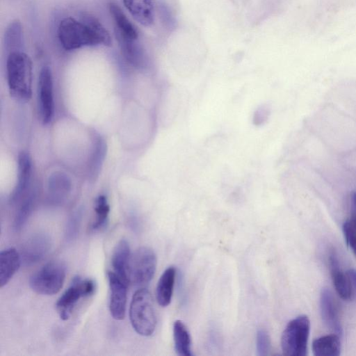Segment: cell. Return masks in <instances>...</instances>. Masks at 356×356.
<instances>
[{"instance_id": "1", "label": "cell", "mask_w": 356, "mask_h": 356, "mask_svg": "<svg viewBox=\"0 0 356 356\" xmlns=\"http://www.w3.org/2000/svg\"><path fill=\"white\" fill-rule=\"evenodd\" d=\"M57 33L60 44L68 51L83 47L112 44L108 31L97 18L90 15H82L80 21L72 17L63 19Z\"/></svg>"}, {"instance_id": "2", "label": "cell", "mask_w": 356, "mask_h": 356, "mask_svg": "<svg viewBox=\"0 0 356 356\" xmlns=\"http://www.w3.org/2000/svg\"><path fill=\"white\" fill-rule=\"evenodd\" d=\"M8 84L11 96L27 101L31 97L32 63L23 51L8 54L6 61Z\"/></svg>"}, {"instance_id": "3", "label": "cell", "mask_w": 356, "mask_h": 356, "mask_svg": "<svg viewBox=\"0 0 356 356\" xmlns=\"http://www.w3.org/2000/svg\"><path fill=\"white\" fill-rule=\"evenodd\" d=\"M129 318L138 334L148 337L154 333L156 314L153 298L147 289L140 288L134 293L130 303Z\"/></svg>"}, {"instance_id": "4", "label": "cell", "mask_w": 356, "mask_h": 356, "mask_svg": "<svg viewBox=\"0 0 356 356\" xmlns=\"http://www.w3.org/2000/svg\"><path fill=\"white\" fill-rule=\"evenodd\" d=\"M310 332L307 316L300 315L289 322L281 337V348L284 355L305 356Z\"/></svg>"}, {"instance_id": "5", "label": "cell", "mask_w": 356, "mask_h": 356, "mask_svg": "<svg viewBox=\"0 0 356 356\" xmlns=\"http://www.w3.org/2000/svg\"><path fill=\"white\" fill-rule=\"evenodd\" d=\"M65 276V264L60 261H51L31 276L29 286L38 294L53 296L62 289Z\"/></svg>"}, {"instance_id": "6", "label": "cell", "mask_w": 356, "mask_h": 356, "mask_svg": "<svg viewBox=\"0 0 356 356\" xmlns=\"http://www.w3.org/2000/svg\"><path fill=\"white\" fill-rule=\"evenodd\" d=\"M96 289V284L91 279L75 277L70 286L59 297L56 303L57 313L63 321H67L79 300L92 296Z\"/></svg>"}, {"instance_id": "7", "label": "cell", "mask_w": 356, "mask_h": 356, "mask_svg": "<svg viewBox=\"0 0 356 356\" xmlns=\"http://www.w3.org/2000/svg\"><path fill=\"white\" fill-rule=\"evenodd\" d=\"M156 268V257L152 249L138 248L131 257L129 278L136 286L147 284L154 277Z\"/></svg>"}, {"instance_id": "8", "label": "cell", "mask_w": 356, "mask_h": 356, "mask_svg": "<svg viewBox=\"0 0 356 356\" xmlns=\"http://www.w3.org/2000/svg\"><path fill=\"white\" fill-rule=\"evenodd\" d=\"M51 248V239L45 232H38L30 236L23 244L20 253L22 262L32 266L42 261Z\"/></svg>"}, {"instance_id": "9", "label": "cell", "mask_w": 356, "mask_h": 356, "mask_svg": "<svg viewBox=\"0 0 356 356\" xmlns=\"http://www.w3.org/2000/svg\"><path fill=\"white\" fill-rule=\"evenodd\" d=\"M38 98L41 120L46 124L54 115L53 79L50 68H42L38 79Z\"/></svg>"}, {"instance_id": "10", "label": "cell", "mask_w": 356, "mask_h": 356, "mask_svg": "<svg viewBox=\"0 0 356 356\" xmlns=\"http://www.w3.org/2000/svg\"><path fill=\"white\" fill-rule=\"evenodd\" d=\"M107 275L110 289L109 311L114 319L120 321L125 316L128 284L113 271H108Z\"/></svg>"}, {"instance_id": "11", "label": "cell", "mask_w": 356, "mask_h": 356, "mask_svg": "<svg viewBox=\"0 0 356 356\" xmlns=\"http://www.w3.org/2000/svg\"><path fill=\"white\" fill-rule=\"evenodd\" d=\"M320 312L323 321L334 334L342 336L343 328L334 298L331 291L323 288L320 295Z\"/></svg>"}, {"instance_id": "12", "label": "cell", "mask_w": 356, "mask_h": 356, "mask_svg": "<svg viewBox=\"0 0 356 356\" xmlns=\"http://www.w3.org/2000/svg\"><path fill=\"white\" fill-rule=\"evenodd\" d=\"M328 264L334 289L343 300H349L353 294L349 277L341 270L336 252L331 250L328 256Z\"/></svg>"}, {"instance_id": "13", "label": "cell", "mask_w": 356, "mask_h": 356, "mask_svg": "<svg viewBox=\"0 0 356 356\" xmlns=\"http://www.w3.org/2000/svg\"><path fill=\"white\" fill-rule=\"evenodd\" d=\"M131 257L129 243L124 238L121 239L113 249L111 266L113 270V272L128 284L130 282L129 266Z\"/></svg>"}, {"instance_id": "14", "label": "cell", "mask_w": 356, "mask_h": 356, "mask_svg": "<svg viewBox=\"0 0 356 356\" xmlns=\"http://www.w3.org/2000/svg\"><path fill=\"white\" fill-rule=\"evenodd\" d=\"M22 259L20 254L14 248H10L0 253V287L6 285L18 270Z\"/></svg>"}, {"instance_id": "15", "label": "cell", "mask_w": 356, "mask_h": 356, "mask_svg": "<svg viewBox=\"0 0 356 356\" xmlns=\"http://www.w3.org/2000/svg\"><path fill=\"white\" fill-rule=\"evenodd\" d=\"M121 53L124 59L135 67H143L146 63V57L137 40L116 35Z\"/></svg>"}, {"instance_id": "16", "label": "cell", "mask_w": 356, "mask_h": 356, "mask_svg": "<svg viewBox=\"0 0 356 356\" xmlns=\"http://www.w3.org/2000/svg\"><path fill=\"white\" fill-rule=\"evenodd\" d=\"M132 17L140 24L149 26L154 23V7L152 0H122Z\"/></svg>"}, {"instance_id": "17", "label": "cell", "mask_w": 356, "mask_h": 356, "mask_svg": "<svg viewBox=\"0 0 356 356\" xmlns=\"http://www.w3.org/2000/svg\"><path fill=\"white\" fill-rule=\"evenodd\" d=\"M31 171V162L26 152H21L18 159V177L15 188L10 197V202L17 204L22 198L27 186Z\"/></svg>"}, {"instance_id": "18", "label": "cell", "mask_w": 356, "mask_h": 356, "mask_svg": "<svg viewBox=\"0 0 356 356\" xmlns=\"http://www.w3.org/2000/svg\"><path fill=\"white\" fill-rule=\"evenodd\" d=\"M108 9L115 23V35L137 40L138 33L121 8L115 3L108 4Z\"/></svg>"}, {"instance_id": "19", "label": "cell", "mask_w": 356, "mask_h": 356, "mask_svg": "<svg viewBox=\"0 0 356 356\" xmlns=\"http://www.w3.org/2000/svg\"><path fill=\"white\" fill-rule=\"evenodd\" d=\"M176 270L173 266L166 268L161 275L156 289V298L161 307L168 306L172 299Z\"/></svg>"}, {"instance_id": "20", "label": "cell", "mask_w": 356, "mask_h": 356, "mask_svg": "<svg viewBox=\"0 0 356 356\" xmlns=\"http://www.w3.org/2000/svg\"><path fill=\"white\" fill-rule=\"evenodd\" d=\"M312 351L315 356H339L341 354L340 337L334 333L316 339L312 343Z\"/></svg>"}, {"instance_id": "21", "label": "cell", "mask_w": 356, "mask_h": 356, "mask_svg": "<svg viewBox=\"0 0 356 356\" xmlns=\"http://www.w3.org/2000/svg\"><path fill=\"white\" fill-rule=\"evenodd\" d=\"M173 337L175 349L178 355H193L191 336L186 326L181 320H177L173 324Z\"/></svg>"}, {"instance_id": "22", "label": "cell", "mask_w": 356, "mask_h": 356, "mask_svg": "<svg viewBox=\"0 0 356 356\" xmlns=\"http://www.w3.org/2000/svg\"><path fill=\"white\" fill-rule=\"evenodd\" d=\"M5 47L8 54L22 51L24 47L23 29L19 20H14L7 26L4 38Z\"/></svg>"}, {"instance_id": "23", "label": "cell", "mask_w": 356, "mask_h": 356, "mask_svg": "<svg viewBox=\"0 0 356 356\" xmlns=\"http://www.w3.org/2000/svg\"><path fill=\"white\" fill-rule=\"evenodd\" d=\"M95 219L92 222L90 229L92 232H99L107 224L110 206L104 195H99L95 202Z\"/></svg>"}, {"instance_id": "24", "label": "cell", "mask_w": 356, "mask_h": 356, "mask_svg": "<svg viewBox=\"0 0 356 356\" xmlns=\"http://www.w3.org/2000/svg\"><path fill=\"white\" fill-rule=\"evenodd\" d=\"M81 222V213L76 212L68 219L65 229V239L66 242L71 243L75 240L79 234Z\"/></svg>"}, {"instance_id": "25", "label": "cell", "mask_w": 356, "mask_h": 356, "mask_svg": "<svg viewBox=\"0 0 356 356\" xmlns=\"http://www.w3.org/2000/svg\"><path fill=\"white\" fill-rule=\"evenodd\" d=\"M343 232L346 241L356 256V222L351 218L343 225Z\"/></svg>"}, {"instance_id": "26", "label": "cell", "mask_w": 356, "mask_h": 356, "mask_svg": "<svg viewBox=\"0 0 356 356\" xmlns=\"http://www.w3.org/2000/svg\"><path fill=\"white\" fill-rule=\"evenodd\" d=\"M270 337L268 332L264 329H259L257 332L256 347L259 356H265L268 354L270 350Z\"/></svg>"}, {"instance_id": "27", "label": "cell", "mask_w": 356, "mask_h": 356, "mask_svg": "<svg viewBox=\"0 0 356 356\" xmlns=\"http://www.w3.org/2000/svg\"><path fill=\"white\" fill-rule=\"evenodd\" d=\"M162 17L168 29H174L176 26L175 18L167 6H163Z\"/></svg>"}, {"instance_id": "28", "label": "cell", "mask_w": 356, "mask_h": 356, "mask_svg": "<svg viewBox=\"0 0 356 356\" xmlns=\"http://www.w3.org/2000/svg\"><path fill=\"white\" fill-rule=\"evenodd\" d=\"M347 275L349 277L350 285L353 291V294L356 296V270L350 268L347 271Z\"/></svg>"}, {"instance_id": "29", "label": "cell", "mask_w": 356, "mask_h": 356, "mask_svg": "<svg viewBox=\"0 0 356 356\" xmlns=\"http://www.w3.org/2000/svg\"><path fill=\"white\" fill-rule=\"evenodd\" d=\"M351 219L356 222V192L353 193L351 197Z\"/></svg>"}]
</instances>
